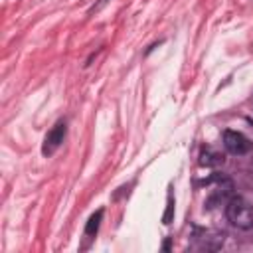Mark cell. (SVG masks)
Instances as JSON below:
<instances>
[{
    "label": "cell",
    "instance_id": "1",
    "mask_svg": "<svg viewBox=\"0 0 253 253\" xmlns=\"http://www.w3.org/2000/svg\"><path fill=\"white\" fill-rule=\"evenodd\" d=\"M225 217L237 229H251L253 227V206L245 198L233 196L225 204Z\"/></svg>",
    "mask_w": 253,
    "mask_h": 253
},
{
    "label": "cell",
    "instance_id": "2",
    "mask_svg": "<svg viewBox=\"0 0 253 253\" xmlns=\"http://www.w3.org/2000/svg\"><path fill=\"white\" fill-rule=\"evenodd\" d=\"M223 146L229 154L233 156H243L247 154L251 148H253V142L243 134V132H237V130H225L223 132Z\"/></svg>",
    "mask_w": 253,
    "mask_h": 253
},
{
    "label": "cell",
    "instance_id": "3",
    "mask_svg": "<svg viewBox=\"0 0 253 253\" xmlns=\"http://www.w3.org/2000/svg\"><path fill=\"white\" fill-rule=\"evenodd\" d=\"M65 134H67V123H65V121L55 123V126L47 132V136H45V140H43L42 154H43V156H51V154L61 146V142H63Z\"/></svg>",
    "mask_w": 253,
    "mask_h": 253
},
{
    "label": "cell",
    "instance_id": "4",
    "mask_svg": "<svg viewBox=\"0 0 253 253\" xmlns=\"http://www.w3.org/2000/svg\"><path fill=\"white\" fill-rule=\"evenodd\" d=\"M200 164L202 166H217V164H223V154L213 152L211 148H204L202 154H200Z\"/></svg>",
    "mask_w": 253,
    "mask_h": 253
},
{
    "label": "cell",
    "instance_id": "5",
    "mask_svg": "<svg viewBox=\"0 0 253 253\" xmlns=\"http://www.w3.org/2000/svg\"><path fill=\"white\" fill-rule=\"evenodd\" d=\"M101 219H103V210H97V211H95V213L89 217V221H87V225H85V235L93 237V235L99 231Z\"/></svg>",
    "mask_w": 253,
    "mask_h": 253
},
{
    "label": "cell",
    "instance_id": "6",
    "mask_svg": "<svg viewBox=\"0 0 253 253\" xmlns=\"http://www.w3.org/2000/svg\"><path fill=\"white\" fill-rule=\"evenodd\" d=\"M172 217V196H168V208H166V215H164V223H170Z\"/></svg>",
    "mask_w": 253,
    "mask_h": 253
}]
</instances>
